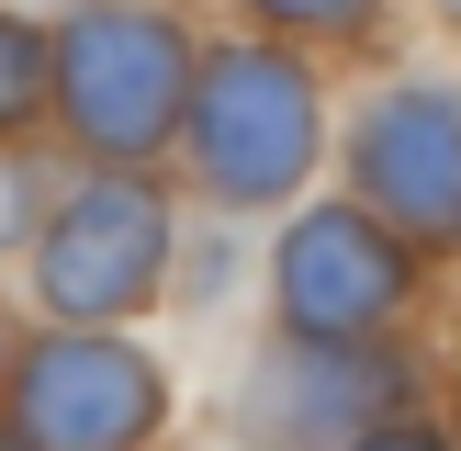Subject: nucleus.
Masks as SVG:
<instances>
[{
  "label": "nucleus",
  "mask_w": 461,
  "mask_h": 451,
  "mask_svg": "<svg viewBox=\"0 0 461 451\" xmlns=\"http://www.w3.org/2000/svg\"><path fill=\"white\" fill-rule=\"evenodd\" d=\"M0 451H23V440H0Z\"/></svg>",
  "instance_id": "obj_12"
},
{
  "label": "nucleus",
  "mask_w": 461,
  "mask_h": 451,
  "mask_svg": "<svg viewBox=\"0 0 461 451\" xmlns=\"http://www.w3.org/2000/svg\"><path fill=\"white\" fill-rule=\"evenodd\" d=\"M57 90H68V124L90 147H158L180 124V90H192V45L169 34L158 12H79L57 45Z\"/></svg>",
  "instance_id": "obj_2"
},
{
  "label": "nucleus",
  "mask_w": 461,
  "mask_h": 451,
  "mask_svg": "<svg viewBox=\"0 0 461 451\" xmlns=\"http://www.w3.org/2000/svg\"><path fill=\"white\" fill-rule=\"evenodd\" d=\"M158 271H169V203L147 180H90L45 226V271L34 282H45L57 316H124V305L158 293Z\"/></svg>",
  "instance_id": "obj_4"
},
{
  "label": "nucleus",
  "mask_w": 461,
  "mask_h": 451,
  "mask_svg": "<svg viewBox=\"0 0 461 451\" xmlns=\"http://www.w3.org/2000/svg\"><path fill=\"white\" fill-rule=\"evenodd\" d=\"M372 406H394V373H383L372 350H293L282 338V350L248 373L237 418H248L259 451H338Z\"/></svg>",
  "instance_id": "obj_7"
},
{
  "label": "nucleus",
  "mask_w": 461,
  "mask_h": 451,
  "mask_svg": "<svg viewBox=\"0 0 461 451\" xmlns=\"http://www.w3.org/2000/svg\"><path fill=\"white\" fill-rule=\"evenodd\" d=\"M394 293H405L394 237H383L372 215H349V203H327V215H304L282 237V316L304 338H360Z\"/></svg>",
  "instance_id": "obj_6"
},
{
  "label": "nucleus",
  "mask_w": 461,
  "mask_h": 451,
  "mask_svg": "<svg viewBox=\"0 0 461 451\" xmlns=\"http://www.w3.org/2000/svg\"><path fill=\"white\" fill-rule=\"evenodd\" d=\"M360 192L405 226V237H461V90L405 79L360 113Z\"/></svg>",
  "instance_id": "obj_5"
},
{
  "label": "nucleus",
  "mask_w": 461,
  "mask_h": 451,
  "mask_svg": "<svg viewBox=\"0 0 461 451\" xmlns=\"http://www.w3.org/2000/svg\"><path fill=\"white\" fill-rule=\"evenodd\" d=\"M338 451H450V440H428V428H349Z\"/></svg>",
  "instance_id": "obj_10"
},
{
  "label": "nucleus",
  "mask_w": 461,
  "mask_h": 451,
  "mask_svg": "<svg viewBox=\"0 0 461 451\" xmlns=\"http://www.w3.org/2000/svg\"><path fill=\"white\" fill-rule=\"evenodd\" d=\"M169 406L147 350L124 338H57V350L23 361V395H12V440L23 451H135Z\"/></svg>",
  "instance_id": "obj_3"
},
{
  "label": "nucleus",
  "mask_w": 461,
  "mask_h": 451,
  "mask_svg": "<svg viewBox=\"0 0 461 451\" xmlns=\"http://www.w3.org/2000/svg\"><path fill=\"white\" fill-rule=\"evenodd\" d=\"M34 79H45V34H34L23 12H0V124L34 113Z\"/></svg>",
  "instance_id": "obj_8"
},
{
  "label": "nucleus",
  "mask_w": 461,
  "mask_h": 451,
  "mask_svg": "<svg viewBox=\"0 0 461 451\" xmlns=\"http://www.w3.org/2000/svg\"><path fill=\"white\" fill-rule=\"evenodd\" d=\"M450 12H461V0H450Z\"/></svg>",
  "instance_id": "obj_13"
},
{
  "label": "nucleus",
  "mask_w": 461,
  "mask_h": 451,
  "mask_svg": "<svg viewBox=\"0 0 461 451\" xmlns=\"http://www.w3.org/2000/svg\"><path fill=\"white\" fill-rule=\"evenodd\" d=\"M248 12H270V23H360L372 0H248Z\"/></svg>",
  "instance_id": "obj_9"
},
{
  "label": "nucleus",
  "mask_w": 461,
  "mask_h": 451,
  "mask_svg": "<svg viewBox=\"0 0 461 451\" xmlns=\"http://www.w3.org/2000/svg\"><path fill=\"white\" fill-rule=\"evenodd\" d=\"M12 226H23V192H12V180H0V237H12Z\"/></svg>",
  "instance_id": "obj_11"
},
{
  "label": "nucleus",
  "mask_w": 461,
  "mask_h": 451,
  "mask_svg": "<svg viewBox=\"0 0 461 451\" xmlns=\"http://www.w3.org/2000/svg\"><path fill=\"white\" fill-rule=\"evenodd\" d=\"M192 147H203V180L225 203H270L304 180L315 158V79L270 45H214L203 57V102H192Z\"/></svg>",
  "instance_id": "obj_1"
}]
</instances>
